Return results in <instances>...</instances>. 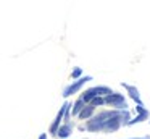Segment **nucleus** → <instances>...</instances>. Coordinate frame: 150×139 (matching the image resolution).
<instances>
[{
	"mask_svg": "<svg viewBox=\"0 0 150 139\" xmlns=\"http://www.w3.org/2000/svg\"><path fill=\"white\" fill-rule=\"evenodd\" d=\"M69 134H71V125H69V123H66V125L60 126V128L57 129V136H60L62 139H66Z\"/></svg>",
	"mask_w": 150,
	"mask_h": 139,
	"instance_id": "423d86ee",
	"label": "nucleus"
},
{
	"mask_svg": "<svg viewBox=\"0 0 150 139\" xmlns=\"http://www.w3.org/2000/svg\"><path fill=\"white\" fill-rule=\"evenodd\" d=\"M136 108H137V112H139V115H137L134 120H129V121H127V125H134V123H140V121H144V120H147V118H149V112H147V110L144 108V105H137Z\"/></svg>",
	"mask_w": 150,
	"mask_h": 139,
	"instance_id": "39448f33",
	"label": "nucleus"
},
{
	"mask_svg": "<svg viewBox=\"0 0 150 139\" xmlns=\"http://www.w3.org/2000/svg\"><path fill=\"white\" fill-rule=\"evenodd\" d=\"M132 139H150V136H145V138H132Z\"/></svg>",
	"mask_w": 150,
	"mask_h": 139,
	"instance_id": "f8f14e48",
	"label": "nucleus"
},
{
	"mask_svg": "<svg viewBox=\"0 0 150 139\" xmlns=\"http://www.w3.org/2000/svg\"><path fill=\"white\" fill-rule=\"evenodd\" d=\"M81 73H82L81 68H74V70H73V74H71V76H73V78H79V76H81Z\"/></svg>",
	"mask_w": 150,
	"mask_h": 139,
	"instance_id": "9d476101",
	"label": "nucleus"
},
{
	"mask_svg": "<svg viewBox=\"0 0 150 139\" xmlns=\"http://www.w3.org/2000/svg\"><path fill=\"white\" fill-rule=\"evenodd\" d=\"M121 86L124 87V89L127 91V92H129V96H131V99L134 100V102L137 103V105H144L142 103V100H140V92H139V89H137V87H134V86H129V84H121Z\"/></svg>",
	"mask_w": 150,
	"mask_h": 139,
	"instance_id": "20e7f679",
	"label": "nucleus"
},
{
	"mask_svg": "<svg viewBox=\"0 0 150 139\" xmlns=\"http://www.w3.org/2000/svg\"><path fill=\"white\" fill-rule=\"evenodd\" d=\"M103 103H105V100L102 99V97H95V99L91 100V107H94V108H95L97 105H103Z\"/></svg>",
	"mask_w": 150,
	"mask_h": 139,
	"instance_id": "1a4fd4ad",
	"label": "nucleus"
},
{
	"mask_svg": "<svg viewBox=\"0 0 150 139\" xmlns=\"http://www.w3.org/2000/svg\"><path fill=\"white\" fill-rule=\"evenodd\" d=\"M87 81H92V76H82V78H79L78 81H74L73 84H69V86L66 87L65 91H63V96H65V97H69L71 94H76L86 83H87Z\"/></svg>",
	"mask_w": 150,
	"mask_h": 139,
	"instance_id": "7ed1b4c3",
	"label": "nucleus"
},
{
	"mask_svg": "<svg viewBox=\"0 0 150 139\" xmlns=\"http://www.w3.org/2000/svg\"><path fill=\"white\" fill-rule=\"evenodd\" d=\"M39 139H47V134H40V136H39Z\"/></svg>",
	"mask_w": 150,
	"mask_h": 139,
	"instance_id": "9b49d317",
	"label": "nucleus"
},
{
	"mask_svg": "<svg viewBox=\"0 0 150 139\" xmlns=\"http://www.w3.org/2000/svg\"><path fill=\"white\" fill-rule=\"evenodd\" d=\"M105 103H110L111 107H115V108H120V110H126L127 103H126V99H124L123 94H118V92H111L108 94L107 97H105Z\"/></svg>",
	"mask_w": 150,
	"mask_h": 139,
	"instance_id": "f03ea898",
	"label": "nucleus"
},
{
	"mask_svg": "<svg viewBox=\"0 0 150 139\" xmlns=\"http://www.w3.org/2000/svg\"><path fill=\"white\" fill-rule=\"evenodd\" d=\"M113 91L110 89V87L107 86H97V87H91V89H87L84 94H82L81 99L84 100V102H91L92 99H95V97H100V96H108V94H111Z\"/></svg>",
	"mask_w": 150,
	"mask_h": 139,
	"instance_id": "f257e3e1",
	"label": "nucleus"
},
{
	"mask_svg": "<svg viewBox=\"0 0 150 139\" xmlns=\"http://www.w3.org/2000/svg\"><path fill=\"white\" fill-rule=\"evenodd\" d=\"M92 113H94V107H91V105H89V107H84V108L79 112V118H81V120H86V118H89Z\"/></svg>",
	"mask_w": 150,
	"mask_h": 139,
	"instance_id": "0eeeda50",
	"label": "nucleus"
},
{
	"mask_svg": "<svg viewBox=\"0 0 150 139\" xmlns=\"http://www.w3.org/2000/svg\"><path fill=\"white\" fill-rule=\"evenodd\" d=\"M86 107V102L82 99H79L78 102L74 103V108H73V115H79V112H81L82 108Z\"/></svg>",
	"mask_w": 150,
	"mask_h": 139,
	"instance_id": "6e6552de",
	"label": "nucleus"
}]
</instances>
